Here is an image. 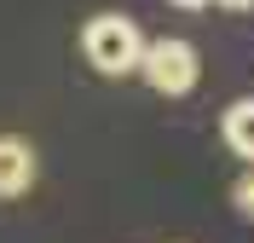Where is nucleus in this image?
Segmentation results:
<instances>
[{
	"label": "nucleus",
	"instance_id": "39448f33",
	"mask_svg": "<svg viewBox=\"0 0 254 243\" xmlns=\"http://www.w3.org/2000/svg\"><path fill=\"white\" fill-rule=\"evenodd\" d=\"M231 203H237V214H243V220H254V168L237 179V185H231Z\"/></svg>",
	"mask_w": 254,
	"mask_h": 243
},
{
	"label": "nucleus",
	"instance_id": "7ed1b4c3",
	"mask_svg": "<svg viewBox=\"0 0 254 243\" xmlns=\"http://www.w3.org/2000/svg\"><path fill=\"white\" fill-rule=\"evenodd\" d=\"M29 185H35V151H29V139L0 133V197H23Z\"/></svg>",
	"mask_w": 254,
	"mask_h": 243
},
{
	"label": "nucleus",
	"instance_id": "f257e3e1",
	"mask_svg": "<svg viewBox=\"0 0 254 243\" xmlns=\"http://www.w3.org/2000/svg\"><path fill=\"white\" fill-rule=\"evenodd\" d=\"M81 52H87V64H93L98 76H127V70H139L144 35L133 29V17L98 12V17H87V29H81Z\"/></svg>",
	"mask_w": 254,
	"mask_h": 243
},
{
	"label": "nucleus",
	"instance_id": "20e7f679",
	"mask_svg": "<svg viewBox=\"0 0 254 243\" xmlns=\"http://www.w3.org/2000/svg\"><path fill=\"white\" fill-rule=\"evenodd\" d=\"M220 133H225V145H231V151H237V157L254 168V98H237V104L225 110Z\"/></svg>",
	"mask_w": 254,
	"mask_h": 243
},
{
	"label": "nucleus",
	"instance_id": "f03ea898",
	"mask_svg": "<svg viewBox=\"0 0 254 243\" xmlns=\"http://www.w3.org/2000/svg\"><path fill=\"white\" fill-rule=\"evenodd\" d=\"M139 76L150 81L156 93L185 98L190 87H196V76H202V64H196V47H190V41L162 35V41H144V52H139Z\"/></svg>",
	"mask_w": 254,
	"mask_h": 243
},
{
	"label": "nucleus",
	"instance_id": "423d86ee",
	"mask_svg": "<svg viewBox=\"0 0 254 243\" xmlns=\"http://www.w3.org/2000/svg\"><path fill=\"white\" fill-rule=\"evenodd\" d=\"M214 6H231V12H254V0H214Z\"/></svg>",
	"mask_w": 254,
	"mask_h": 243
},
{
	"label": "nucleus",
	"instance_id": "0eeeda50",
	"mask_svg": "<svg viewBox=\"0 0 254 243\" xmlns=\"http://www.w3.org/2000/svg\"><path fill=\"white\" fill-rule=\"evenodd\" d=\"M174 6H190V12H196V6H208V0H174Z\"/></svg>",
	"mask_w": 254,
	"mask_h": 243
}]
</instances>
